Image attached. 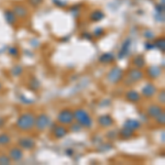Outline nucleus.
Returning a JSON list of instances; mask_svg holds the SVG:
<instances>
[{
	"mask_svg": "<svg viewBox=\"0 0 165 165\" xmlns=\"http://www.w3.org/2000/svg\"><path fill=\"white\" fill-rule=\"evenodd\" d=\"M35 117L32 114H24L22 116L19 117L18 121H17V126L23 131L30 130L34 127Z\"/></svg>",
	"mask_w": 165,
	"mask_h": 165,
	"instance_id": "nucleus-1",
	"label": "nucleus"
},
{
	"mask_svg": "<svg viewBox=\"0 0 165 165\" xmlns=\"http://www.w3.org/2000/svg\"><path fill=\"white\" fill-rule=\"evenodd\" d=\"M74 118L77 120V123H79L81 127H90L91 123H93V120L89 117V114L83 109L76 110L74 112Z\"/></svg>",
	"mask_w": 165,
	"mask_h": 165,
	"instance_id": "nucleus-2",
	"label": "nucleus"
},
{
	"mask_svg": "<svg viewBox=\"0 0 165 165\" xmlns=\"http://www.w3.org/2000/svg\"><path fill=\"white\" fill-rule=\"evenodd\" d=\"M57 120L62 124H70V123L74 121V114L70 110H62V111L58 114Z\"/></svg>",
	"mask_w": 165,
	"mask_h": 165,
	"instance_id": "nucleus-3",
	"label": "nucleus"
},
{
	"mask_svg": "<svg viewBox=\"0 0 165 165\" xmlns=\"http://www.w3.org/2000/svg\"><path fill=\"white\" fill-rule=\"evenodd\" d=\"M50 123H51V120H50L49 116L42 114H40V116L35 119L34 124L40 131H43L44 129H46L47 127L50 126Z\"/></svg>",
	"mask_w": 165,
	"mask_h": 165,
	"instance_id": "nucleus-4",
	"label": "nucleus"
},
{
	"mask_svg": "<svg viewBox=\"0 0 165 165\" xmlns=\"http://www.w3.org/2000/svg\"><path fill=\"white\" fill-rule=\"evenodd\" d=\"M122 74V70L120 67H114L108 74V80L111 81V83H117L121 79Z\"/></svg>",
	"mask_w": 165,
	"mask_h": 165,
	"instance_id": "nucleus-5",
	"label": "nucleus"
},
{
	"mask_svg": "<svg viewBox=\"0 0 165 165\" xmlns=\"http://www.w3.org/2000/svg\"><path fill=\"white\" fill-rule=\"evenodd\" d=\"M19 145L21 148H23V149L29 150V149H33V148H34L35 142H34V140L31 139V138L26 137V138H22V139L19 140Z\"/></svg>",
	"mask_w": 165,
	"mask_h": 165,
	"instance_id": "nucleus-6",
	"label": "nucleus"
},
{
	"mask_svg": "<svg viewBox=\"0 0 165 165\" xmlns=\"http://www.w3.org/2000/svg\"><path fill=\"white\" fill-rule=\"evenodd\" d=\"M155 93H156V88H155V86L152 84H147L143 88H142V94H143V96H145V97H148V98L152 97Z\"/></svg>",
	"mask_w": 165,
	"mask_h": 165,
	"instance_id": "nucleus-7",
	"label": "nucleus"
},
{
	"mask_svg": "<svg viewBox=\"0 0 165 165\" xmlns=\"http://www.w3.org/2000/svg\"><path fill=\"white\" fill-rule=\"evenodd\" d=\"M98 122H99V124H101L102 127H110V126H112L114 120H112V118L110 116L105 114V116H101L98 118Z\"/></svg>",
	"mask_w": 165,
	"mask_h": 165,
	"instance_id": "nucleus-8",
	"label": "nucleus"
},
{
	"mask_svg": "<svg viewBox=\"0 0 165 165\" xmlns=\"http://www.w3.org/2000/svg\"><path fill=\"white\" fill-rule=\"evenodd\" d=\"M22 155H23V154H22V151L19 149V148H13V149H11L9 152V158L14 161L21 160Z\"/></svg>",
	"mask_w": 165,
	"mask_h": 165,
	"instance_id": "nucleus-9",
	"label": "nucleus"
},
{
	"mask_svg": "<svg viewBox=\"0 0 165 165\" xmlns=\"http://www.w3.org/2000/svg\"><path fill=\"white\" fill-rule=\"evenodd\" d=\"M124 127H126V128H128V129H130V130L134 131V130H137V129L140 127V122L138 120L128 119V120L126 121V123H124Z\"/></svg>",
	"mask_w": 165,
	"mask_h": 165,
	"instance_id": "nucleus-10",
	"label": "nucleus"
},
{
	"mask_svg": "<svg viewBox=\"0 0 165 165\" xmlns=\"http://www.w3.org/2000/svg\"><path fill=\"white\" fill-rule=\"evenodd\" d=\"M129 77H130L133 81H138L143 77V73L140 70H138V68H135V70H132L129 73Z\"/></svg>",
	"mask_w": 165,
	"mask_h": 165,
	"instance_id": "nucleus-11",
	"label": "nucleus"
},
{
	"mask_svg": "<svg viewBox=\"0 0 165 165\" xmlns=\"http://www.w3.org/2000/svg\"><path fill=\"white\" fill-rule=\"evenodd\" d=\"M148 112H149L150 116L152 117H158V114H161V112H163V110L161 109L160 106H156V105H152L149 107V109H148Z\"/></svg>",
	"mask_w": 165,
	"mask_h": 165,
	"instance_id": "nucleus-12",
	"label": "nucleus"
},
{
	"mask_svg": "<svg viewBox=\"0 0 165 165\" xmlns=\"http://www.w3.org/2000/svg\"><path fill=\"white\" fill-rule=\"evenodd\" d=\"M126 97H127V99L130 100V101H132V102H137V101H139L140 100V95L135 90L128 91L127 95H126Z\"/></svg>",
	"mask_w": 165,
	"mask_h": 165,
	"instance_id": "nucleus-13",
	"label": "nucleus"
},
{
	"mask_svg": "<svg viewBox=\"0 0 165 165\" xmlns=\"http://www.w3.org/2000/svg\"><path fill=\"white\" fill-rule=\"evenodd\" d=\"M54 134H55V137L57 139H62V138H64L67 134V130L64 127H57L55 129V131H54Z\"/></svg>",
	"mask_w": 165,
	"mask_h": 165,
	"instance_id": "nucleus-14",
	"label": "nucleus"
},
{
	"mask_svg": "<svg viewBox=\"0 0 165 165\" xmlns=\"http://www.w3.org/2000/svg\"><path fill=\"white\" fill-rule=\"evenodd\" d=\"M129 46H130V41L129 40H127L126 42L123 43V45H122V49H121V51H120V53H119V57H123L124 55H127L128 54V52H129Z\"/></svg>",
	"mask_w": 165,
	"mask_h": 165,
	"instance_id": "nucleus-15",
	"label": "nucleus"
},
{
	"mask_svg": "<svg viewBox=\"0 0 165 165\" xmlns=\"http://www.w3.org/2000/svg\"><path fill=\"white\" fill-rule=\"evenodd\" d=\"M149 74H150V77H154V78H156V77L160 76L161 68L158 67V66H152V67L149 70Z\"/></svg>",
	"mask_w": 165,
	"mask_h": 165,
	"instance_id": "nucleus-16",
	"label": "nucleus"
},
{
	"mask_svg": "<svg viewBox=\"0 0 165 165\" xmlns=\"http://www.w3.org/2000/svg\"><path fill=\"white\" fill-rule=\"evenodd\" d=\"M100 62L101 63H109V62H112L114 61V55H111V54H102L101 56H100Z\"/></svg>",
	"mask_w": 165,
	"mask_h": 165,
	"instance_id": "nucleus-17",
	"label": "nucleus"
},
{
	"mask_svg": "<svg viewBox=\"0 0 165 165\" xmlns=\"http://www.w3.org/2000/svg\"><path fill=\"white\" fill-rule=\"evenodd\" d=\"M133 64H134L135 67L141 68V67H143L144 66L145 62H144V58L142 57V56H138V57L134 58V61H133Z\"/></svg>",
	"mask_w": 165,
	"mask_h": 165,
	"instance_id": "nucleus-18",
	"label": "nucleus"
},
{
	"mask_svg": "<svg viewBox=\"0 0 165 165\" xmlns=\"http://www.w3.org/2000/svg\"><path fill=\"white\" fill-rule=\"evenodd\" d=\"M10 142V138L7 134H0V144H8Z\"/></svg>",
	"mask_w": 165,
	"mask_h": 165,
	"instance_id": "nucleus-19",
	"label": "nucleus"
},
{
	"mask_svg": "<svg viewBox=\"0 0 165 165\" xmlns=\"http://www.w3.org/2000/svg\"><path fill=\"white\" fill-rule=\"evenodd\" d=\"M102 17H104L102 12L96 11V12H94V14H91V20H95V21H98V20L102 19Z\"/></svg>",
	"mask_w": 165,
	"mask_h": 165,
	"instance_id": "nucleus-20",
	"label": "nucleus"
},
{
	"mask_svg": "<svg viewBox=\"0 0 165 165\" xmlns=\"http://www.w3.org/2000/svg\"><path fill=\"white\" fill-rule=\"evenodd\" d=\"M132 132H133L132 130H130V129L126 128V127H124V128L121 130V134H122L123 137H126V138L131 137V135H132Z\"/></svg>",
	"mask_w": 165,
	"mask_h": 165,
	"instance_id": "nucleus-21",
	"label": "nucleus"
},
{
	"mask_svg": "<svg viewBox=\"0 0 165 165\" xmlns=\"http://www.w3.org/2000/svg\"><path fill=\"white\" fill-rule=\"evenodd\" d=\"M6 19L8 20L9 23H12V22H14V14L10 11H7L6 12Z\"/></svg>",
	"mask_w": 165,
	"mask_h": 165,
	"instance_id": "nucleus-22",
	"label": "nucleus"
},
{
	"mask_svg": "<svg viewBox=\"0 0 165 165\" xmlns=\"http://www.w3.org/2000/svg\"><path fill=\"white\" fill-rule=\"evenodd\" d=\"M10 163V158L6 155L0 156V164H9Z\"/></svg>",
	"mask_w": 165,
	"mask_h": 165,
	"instance_id": "nucleus-23",
	"label": "nucleus"
},
{
	"mask_svg": "<svg viewBox=\"0 0 165 165\" xmlns=\"http://www.w3.org/2000/svg\"><path fill=\"white\" fill-rule=\"evenodd\" d=\"M156 46H158L160 50H162V51H164V49H165V42H164V40H158V42H156Z\"/></svg>",
	"mask_w": 165,
	"mask_h": 165,
	"instance_id": "nucleus-24",
	"label": "nucleus"
},
{
	"mask_svg": "<svg viewBox=\"0 0 165 165\" xmlns=\"http://www.w3.org/2000/svg\"><path fill=\"white\" fill-rule=\"evenodd\" d=\"M21 72H22V70H21L20 67H19V66H16V67H14L13 70H12V74H13L14 76H19Z\"/></svg>",
	"mask_w": 165,
	"mask_h": 165,
	"instance_id": "nucleus-25",
	"label": "nucleus"
},
{
	"mask_svg": "<svg viewBox=\"0 0 165 165\" xmlns=\"http://www.w3.org/2000/svg\"><path fill=\"white\" fill-rule=\"evenodd\" d=\"M158 121L161 123H164V112H161L158 116Z\"/></svg>",
	"mask_w": 165,
	"mask_h": 165,
	"instance_id": "nucleus-26",
	"label": "nucleus"
},
{
	"mask_svg": "<svg viewBox=\"0 0 165 165\" xmlns=\"http://www.w3.org/2000/svg\"><path fill=\"white\" fill-rule=\"evenodd\" d=\"M10 54H13V55H16L17 53H18V51H17L16 49H14V47H12V49H10Z\"/></svg>",
	"mask_w": 165,
	"mask_h": 165,
	"instance_id": "nucleus-27",
	"label": "nucleus"
},
{
	"mask_svg": "<svg viewBox=\"0 0 165 165\" xmlns=\"http://www.w3.org/2000/svg\"><path fill=\"white\" fill-rule=\"evenodd\" d=\"M0 88H1V83H0Z\"/></svg>",
	"mask_w": 165,
	"mask_h": 165,
	"instance_id": "nucleus-28",
	"label": "nucleus"
}]
</instances>
